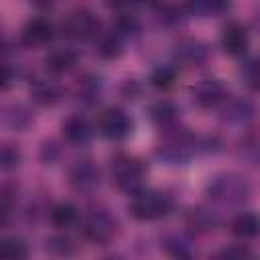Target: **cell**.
Segmentation results:
<instances>
[{
	"label": "cell",
	"instance_id": "16",
	"mask_svg": "<svg viewBox=\"0 0 260 260\" xmlns=\"http://www.w3.org/2000/svg\"><path fill=\"white\" fill-rule=\"evenodd\" d=\"M175 57H177L181 63H185V65H189V67H195V65L205 63V59H207V49H205L203 43L193 41V39H187V41H181V43L177 45Z\"/></svg>",
	"mask_w": 260,
	"mask_h": 260
},
{
	"label": "cell",
	"instance_id": "17",
	"mask_svg": "<svg viewBox=\"0 0 260 260\" xmlns=\"http://www.w3.org/2000/svg\"><path fill=\"white\" fill-rule=\"evenodd\" d=\"M238 156L250 165L260 167V130H248L238 142Z\"/></svg>",
	"mask_w": 260,
	"mask_h": 260
},
{
	"label": "cell",
	"instance_id": "8",
	"mask_svg": "<svg viewBox=\"0 0 260 260\" xmlns=\"http://www.w3.org/2000/svg\"><path fill=\"white\" fill-rule=\"evenodd\" d=\"M217 112H219V120L223 124H234V126H240V124H248L254 116V106L252 102H248L246 98H240V95H225L221 100V104L217 106Z\"/></svg>",
	"mask_w": 260,
	"mask_h": 260
},
{
	"label": "cell",
	"instance_id": "11",
	"mask_svg": "<svg viewBox=\"0 0 260 260\" xmlns=\"http://www.w3.org/2000/svg\"><path fill=\"white\" fill-rule=\"evenodd\" d=\"M55 39V26L47 18H32L24 24L20 32V41L28 49H39L49 45Z\"/></svg>",
	"mask_w": 260,
	"mask_h": 260
},
{
	"label": "cell",
	"instance_id": "12",
	"mask_svg": "<svg viewBox=\"0 0 260 260\" xmlns=\"http://www.w3.org/2000/svg\"><path fill=\"white\" fill-rule=\"evenodd\" d=\"M69 183L79 193H91L100 187V171L89 160H77L69 169Z\"/></svg>",
	"mask_w": 260,
	"mask_h": 260
},
{
	"label": "cell",
	"instance_id": "22",
	"mask_svg": "<svg viewBox=\"0 0 260 260\" xmlns=\"http://www.w3.org/2000/svg\"><path fill=\"white\" fill-rule=\"evenodd\" d=\"M51 221L57 228H71L77 221V209L73 203H57L51 209Z\"/></svg>",
	"mask_w": 260,
	"mask_h": 260
},
{
	"label": "cell",
	"instance_id": "10",
	"mask_svg": "<svg viewBox=\"0 0 260 260\" xmlns=\"http://www.w3.org/2000/svg\"><path fill=\"white\" fill-rule=\"evenodd\" d=\"M228 95L223 83L219 79H213V77H207V79H201L193 89H191V98L193 102L207 110V108H217L221 104V100Z\"/></svg>",
	"mask_w": 260,
	"mask_h": 260
},
{
	"label": "cell",
	"instance_id": "6",
	"mask_svg": "<svg viewBox=\"0 0 260 260\" xmlns=\"http://www.w3.org/2000/svg\"><path fill=\"white\" fill-rule=\"evenodd\" d=\"M81 230H83V236L93 242V244H108L114 236H116V230H118V223L116 219L98 209V211H91L89 215H85L83 223H81Z\"/></svg>",
	"mask_w": 260,
	"mask_h": 260
},
{
	"label": "cell",
	"instance_id": "32",
	"mask_svg": "<svg viewBox=\"0 0 260 260\" xmlns=\"http://www.w3.org/2000/svg\"><path fill=\"white\" fill-rule=\"evenodd\" d=\"M30 2H35V4H39V6H49L53 0H30Z\"/></svg>",
	"mask_w": 260,
	"mask_h": 260
},
{
	"label": "cell",
	"instance_id": "24",
	"mask_svg": "<svg viewBox=\"0 0 260 260\" xmlns=\"http://www.w3.org/2000/svg\"><path fill=\"white\" fill-rule=\"evenodd\" d=\"M189 4L197 14H221L230 8L232 0H189Z\"/></svg>",
	"mask_w": 260,
	"mask_h": 260
},
{
	"label": "cell",
	"instance_id": "13",
	"mask_svg": "<svg viewBox=\"0 0 260 260\" xmlns=\"http://www.w3.org/2000/svg\"><path fill=\"white\" fill-rule=\"evenodd\" d=\"M61 134H63V138H65L69 144H73V146H83V144H87V142L91 140L93 128H91V124H89L83 116H69V118L63 122V126H61Z\"/></svg>",
	"mask_w": 260,
	"mask_h": 260
},
{
	"label": "cell",
	"instance_id": "29",
	"mask_svg": "<svg viewBox=\"0 0 260 260\" xmlns=\"http://www.w3.org/2000/svg\"><path fill=\"white\" fill-rule=\"evenodd\" d=\"M47 250L55 252V254H69L71 242L67 238H51V240H47Z\"/></svg>",
	"mask_w": 260,
	"mask_h": 260
},
{
	"label": "cell",
	"instance_id": "5",
	"mask_svg": "<svg viewBox=\"0 0 260 260\" xmlns=\"http://www.w3.org/2000/svg\"><path fill=\"white\" fill-rule=\"evenodd\" d=\"M61 32H63V37H67L71 41H81V43L93 41L100 37V20L93 12L79 8V10L69 12L63 18Z\"/></svg>",
	"mask_w": 260,
	"mask_h": 260
},
{
	"label": "cell",
	"instance_id": "15",
	"mask_svg": "<svg viewBox=\"0 0 260 260\" xmlns=\"http://www.w3.org/2000/svg\"><path fill=\"white\" fill-rule=\"evenodd\" d=\"M232 234L240 240L260 238V215L254 211H242L232 219Z\"/></svg>",
	"mask_w": 260,
	"mask_h": 260
},
{
	"label": "cell",
	"instance_id": "28",
	"mask_svg": "<svg viewBox=\"0 0 260 260\" xmlns=\"http://www.w3.org/2000/svg\"><path fill=\"white\" fill-rule=\"evenodd\" d=\"M98 93H100V83H98L95 77H85V79L79 83V91H77L79 100H89V102H93V100L98 98Z\"/></svg>",
	"mask_w": 260,
	"mask_h": 260
},
{
	"label": "cell",
	"instance_id": "18",
	"mask_svg": "<svg viewBox=\"0 0 260 260\" xmlns=\"http://www.w3.org/2000/svg\"><path fill=\"white\" fill-rule=\"evenodd\" d=\"M148 116H150V120H152L158 128L167 130V128L177 126V120H179V108H177L173 102H169V100H160V102H156V104L150 106Z\"/></svg>",
	"mask_w": 260,
	"mask_h": 260
},
{
	"label": "cell",
	"instance_id": "19",
	"mask_svg": "<svg viewBox=\"0 0 260 260\" xmlns=\"http://www.w3.org/2000/svg\"><path fill=\"white\" fill-rule=\"evenodd\" d=\"M187 225L195 232H211L217 225V215L211 209L205 207H195L187 215Z\"/></svg>",
	"mask_w": 260,
	"mask_h": 260
},
{
	"label": "cell",
	"instance_id": "3",
	"mask_svg": "<svg viewBox=\"0 0 260 260\" xmlns=\"http://www.w3.org/2000/svg\"><path fill=\"white\" fill-rule=\"evenodd\" d=\"M171 209L173 199L167 193L146 187L132 193L128 201V213L138 221H156L160 217H167Z\"/></svg>",
	"mask_w": 260,
	"mask_h": 260
},
{
	"label": "cell",
	"instance_id": "31",
	"mask_svg": "<svg viewBox=\"0 0 260 260\" xmlns=\"http://www.w3.org/2000/svg\"><path fill=\"white\" fill-rule=\"evenodd\" d=\"M219 256H223V258H230V256L244 258V256H252V252H248L246 248H238V250H223V252H219Z\"/></svg>",
	"mask_w": 260,
	"mask_h": 260
},
{
	"label": "cell",
	"instance_id": "2",
	"mask_svg": "<svg viewBox=\"0 0 260 260\" xmlns=\"http://www.w3.org/2000/svg\"><path fill=\"white\" fill-rule=\"evenodd\" d=\"M250 183L240 173H219L205 185V195L219 205H240L250 197Z\"/></svg>",
	"mask_w": 260,
	"mask_h": 260
},
{
	"label": "cell",
	"instance_id": "30",
	"mask_svg": "<svg viewBox=\"0 0 260 260\" xmlns=\"http://www.w3.org/2000/svg\"><path fill=\"white\" fill-rule=\"evenodd\" d=\"M18 160H20V154H18L16 148H10V146H4V148H2V167H4V169L16 167Z\"/></svg>",
	"mask_w": 260,
	"mask_h": 260
},
{
	"label": "cell",
	"instance_id": "20",
	"mask_svg": "<svg viewBox=\"0 0 260 260\" xmlns=\"http://www.w3.org/2000/svg\"><path fill=\"white\" fill-rule=\"evenodd\" d=\"M32 98L39 102V104H55L59 98H61V89L59 85H55L53 81H45V79H37L32 83Z\"/></svg>",
	"mask_w": 260,
	"mask_h": 260
},
{
	"label": "cell",
	"instance_id": "14",
	"mask_svg": "<svg viewBox=\"0 0 260 260\" xmlns=\"http://www.w3.org/2000/svg\"><path fill=\"white\" fill-rule=\"evenodd\" d=\"M79 61V55L77 51L73 49H53L47 57H45V69L53 75H61V73H67L71 71Z\"/></svg>",
	"mask_w": 260,
	"mask_h": 260
},
{
	"label": "cell",
	"instance_id": "23",
	"mask_svg": "<svg viewBox=\"0 0 260 260\" xmlns=\"http://www.w3.org/2000/svg\"><path fill=\"white\" fill-rule=\"evenodd\" d=\"M162 248L167 250V254H171L173 258H191L193 256V246L187 238L183 236H169L162 242Z\"/></svg>",
	"mask_w": 260,
	"mask_h": 260
},
{
	"label": "cell",
	"instance_id": "4",
	"mask_svg": "<svg viewBox=\"0 0 260 260\" xmlns=\"http://www.w3.org/2000/svg\"><path fill=\"white\" fill-rule=\"evenodd\" d=\"M110 179L120 191L132 195L144 187L146 167L142 165V160H138L134 156L120 154V156L112 158V162H110Z\"/></svg>",
	"mask_w": 260,
	"mask_h": 260
},
{
	"label": "cell",
	"instance_id": "1",
	"mask_svg": "<svg viewBox=\"0 0 260 260\" xmlns=\"http://www.w3.org/2000/svg\"><path fill=\"white\" fill-rule=\"evenodd\" d=\"M199 148H203V144L195 134L173 126L165 130V136L156 146V156L167 165H187Z\"/></svg>",
	"mask_w": 260,
	"mask_h": 260
},
{
	"label": "cell",
	"instance_id": "9",
	"mask_svg": "<svg viewBox=\"0 0 260 260\" xmlns=\"http://www.w3.org/2000/svg\"><path fill=\"white\" fill-rule=\"evenodd\" d=\"M219 43H221V49H223L230 57H244L246 51H248V45H250L246 26L240 24V22H236V20L228 22V24L221 28Z\"/></svg>",
	"mask_w": 260,
	"mask_h": 260
},
{
	"label": "cell",
	"instance_id": "21",
	"mask_svg": "<svg viewBox=\"0 0 260 260\" xmlns=\"http://www.w3.org/2000/svg\"><path fill=\"white\" fill-rule=\"evenodd\" d=\"M0 256L2 258H26L28 256V244L22 238L8 236L0 240Z\"/></svg>",
	"mask_w": 260,
	"mask_h": 260
},
{
	"label": "cell",
	"instance_id": "27",
	"mask_svg": "<svg viewBox=\"0 0 260 260\" xmlns=\"http://www.w3.org/2000/svg\"><path fill=\"white\" fill-rule=\"evenodd\" d=\"M244 81H246L252 89L260 91V57L254 59V61H250V63L246 65V69H244Z\"/></svg>",
	"mask_w": 260,
	"mask_h": 260
},
{
	"label": "cell",
	"instance_id": "7",
	"mask_svg": "<svg viewBox=\"0 0 260 260\" xmlns=\"http://www.w3.org/2000/svg\"><path fill=\"white\" fill-rule=\"evenodd\" d=\"M98 128L102 132V136L110 138V140H124L132 134V118L122 110V108H108L102 112Z\"/></svg>",
	"mask_w": 260,
	"mask_h": 260
},
{
	"label": "cell",
	"instance_id": "26",
	"mask_svg": "<svg viewBox=\"0 0 260 260\" xmlns=\"http://www.w3.org/2000/svg\"><path fill=\"white\" fill-rule=\"evenodd\" d=\"M6 122L14 130H24L30 124V112L24 106H14L12 112L6 116Z\"/></svg>",
	"mask_w": 260,
	"mask_h": 260
},
{
	"label": "cell",
	"instance_id": "25",
	"mask_svg": "<svg viewBox=\"0 0 260 260\" xmlns=\"http://www.w3.org/2000/svg\"><path fill=\"white\" fill-rule=\"evenodd\" d=\"M177 77V69L173 65H160L156 67L152 73H150V83L156 87V89H167L173 85Z\"/></svg>",
	"mask_w": 260,
	"mask_h": 260
}]
</instances>
